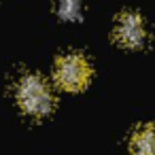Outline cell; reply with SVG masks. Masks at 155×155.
Masks as SVG:
<instances>
[{"mask_svg":"<svg viewBox=\"0 0 155 155\" xmlns=\"http://www.w3.org/2000/svg\"><path fill=\"white\" fill-rule=\"evenodd\" d=\"M15 98L19 108L30 117H45L53 110V104H55L49 85L38 74L21 77L15 89Z\"/></svg>","mask_w":155,"mask_h":155,"instance_id":"1","label":"cell"},{"mask_svg":"<svg viewBox=\"0 0 155 155\" xmlns=\"http://www.w3.org/2000/svg\"><path fill=\"white\" fill-rule=\"evenodd\" d=\"M91 79V66L81 53H66L55 64V81L66 91H81Z\"/></svg>","mask_w":155,"mask_h":155,"instance_id":"2","label":"cell"},{"mask_svg":"<svg viewBox=\"0 0 155 155\" xmlns=\"http://www.w3.org/2000/svg\"><path fill=\"white\" fill-rule=\"evenodd\" d=\"M115 41L125 49H140L147 43L144 19L134 11L121 13L117 17V24H115Z\"/></svg>","mask_w":155,"mask_h":155,"instance_id":"3","label":"cell"},{"mask_svg":"<svg viewBox=\"0 0 155 155\" xmlns=\"http://www.w3.org/2000/svg\"><path fill=\"white\" fill-rule=\"evenodd\" d=\"M132 155H155V123L138 127L130 140Z\"/></svg>","mask_w":155,"mask_h":155,"instance_id":"4","label":"cell"},{"mask_svg":"<svg viewBox=\"0 0 155 155\" xmlns=\"http://www.w3.org/2000/svg\"><path fill=\"white\" fill-rule=\"evenodd\" d=\"M55 13H58L60 19L77 21L81 17V0H58L55 2Z\"/></svg>","mask_w":155,"mask_h":155,"instance_id":"5","label":"cell"}]
</instances>
